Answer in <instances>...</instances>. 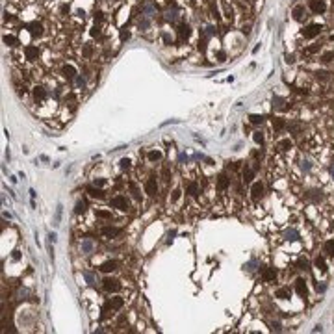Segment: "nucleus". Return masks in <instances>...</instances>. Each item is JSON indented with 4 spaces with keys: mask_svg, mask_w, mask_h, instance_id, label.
Returning <instances> with one entry per match:
<instances>
[{
    "mask_svg": "<svg viewBox=\"0 0 334 334\" xmlns=\"http://www.w3.org/2000/svg\"><path fill=\"white\" fill-rule=\"evenodd\" d=\"M84 210H85V204H84V202H78V204H76V214H82Z\"/></svg>",
    "mask_w": 334,
    "mask_h": 334,
    "instance_id": "38",
    "label": "nucleus"
},
{
    "mask_svg": "<svg viewBox=\"0 0 334 334\" xmlns=\"http://www.w3.org/2000/svg\"><path fill=\"white\" fill-rule=\"evenodd\" d=\"M315 267H317V269H321V271H325V269H327V267H325V260L317 256V258H315Z\"/></svg>",
    "mask_w": 334,
    "mask_h": 334,
    "instance_id": "29",
    "label": "nucleus"
},
{
    "mask_svg": "<svg viewBox=\"0 0 334 334\" xmlns=\"http://www.w3.org/2000/svg\"><path fill=\"white\" fill-rule=\"evenodd\" d=\"M34 98H36V100H43V98H47V91H45L41 85H39V87L36 85V87H34Z\"/></svg>",
    "mask_w": 334,
    "mask_h": 334,
    "instance_id": "12",
    "label": "nucleus"
},
{
    "mask_svg": "<svg viewBox=\"0 0 334 334\" xmlns=\"http://www.w3.org/2000/svg\"><path fill=\"white\" fill-rule=\"evenodd\" d=\"M286 61H288V63H293L295 58H293V56H288V59H286Z\"/></svg>",
    "mask_w": 334,
    "mask_h": 334,
    "instance_id": "44",
    "label": "nucleus"
},
{
    "mask_svg": "<svg viewBox=\"0 0 334 334\" xmlns=\"http://www.w3.org/2000/svg\"><path fill=\"white\" fill-rule=\"evenodd\" d=\"M37 54H39L37 47H26V58L28 59H36L37 58Z\"/></svg>",
    "mask_w": 334,
    "mask_h": 334,
    "instance_id": "13",
    "label": "nucleus"
},
{
    "mask_svg": "<svg viewBox=\"0 0 334 334\" xmlns=\"http://www.w3.org/2000/svg\"><path fill=\"white\" fill-rule=\"evenodd\" d=\"M253 177H255V171L249 169V167H245V169H243V180H245V182H251Z\"/></svg>",
    "mask_w": 334,
    "mask_h": 334,
    "instance_id": "19",
    "label": "nucleus"
},
{
    "mask_svg": "<svg viewBox=\"0 0 334 334\" xmlns=\"http://www.w3.org/2000/svg\"><path fill=\"white\" fill-rule=\"evenodd\" d=\"M297 266H299V269H304V271L308 269V262H306V260H303V258L297 262Z\"/></svg>",
    "mask_w": 334,
    "mask_h": 334,
    "instance_id": "34",
    "label": "nucleus"
},
{
    "mask_svg": "<svg viewBox=\"0 0 334 334\" xmlns=\"http://www.w3.org/2000/svg\"><path fill=\"white\" fill-rule=\"evenodd\" d=\"M87 193L93 197V199H102V197H104V191H102V189H95V188H89Z\"/></svg>",
    "mask_w": 334,
    "mask_h": 334,
    "instance_id": "17",
    "label": "nucleus"
},
{
    "mask_svg": "<svg viewBox=\"0 0 334 334\" xmlns=\"http://www.w3.org/2000/svg\"><path fill=\"white\" fill-rule=\"evenodd\" d=\"M308 6H310V9H312L314 13H323V11L327 9V4H325L323 0H310Z\"/></svg>",
    "mask_w": 334,
    "mask_h": 334,
    "instance_id": "5",
    "label": "nucleus"
},
{
    "mask_svg": "<svg viewBox=\"0 0 334 334\" xmlns=\"http://www.w3.org/2000/svg\"><path fill=\"white\" fill-rule=\"evenodd\" d=\"M149 160H151V162L162 160V152H160V151H151V152H149Z\"/></svg>",
    "mask_w": 334,
    "mask_h": 334,
    "instance_id": "27",
    "label": "nucleus"
},
{
    "mask_svg": "<svg viewBox=\"0 0 334 334\" xmlns=\"http://www.w3.org/2000/svg\"><path fill=\"white\" fill-rule=\"evenodd\" d=\"M262 277H264V280H266V282H271V280L277 277V271H275V269H271V267H266V269L262 271Z\"/></svg>",
    "mask_w": 334,
    "mask_h": 334,
    "instance_id": "10",
    "label": "nucleus"
},
{
    "mask_svg": "<svg viewBox=\"0 0 334 334\" xmlns=\"http://www.w3.org/2000/svg\"><path fill=\"white\" fill-rule=\"evenodd\" d=\"M295 290H297L299 295L306 297V282H304L303 278H297V280H295Z\"/></svg>",
    "mask_w": 334,
    "mask_h": 334,
    "instance_id": "8",
    "label": "nucleus"
},
{
    "mask_svg": "<svg viewBox=\"0 0 334 334\" xmlns=\"http://www.w3.org/2000/svg\"><path fill=\"white\" fill-rule=\"evenodd\" d=\"M28 28H30V32H32L34 36H41V34H43V26H41L39 22H32Z\"/></svg>",
    "mask_w": 334,
    "mask_h": 334,
    "instance_id": "14",
    "label": "nucleus"
},
{
    "mask_svg": "<svg viewBox=\"0 0 334 334\" xmlns=\"http://www.w3.org/2000/svg\"><path fill=\"white\" fill-rule=\"evenodd\" d=\"M303 13H304V8L303 6H297V8H293V19H303Z\"/></svg>",
    "mask_w": 334,
    "mask_h": 334,
    "instance_id": "24",
    "label": "nucleus"
},
{
    "mask_svg": "<svg viewBox=\"0 0 334 334\" xmlns=\"http://www.w3.org/2000/svg\"><path fill=\"white\" fill-rule=\"evenodd\" d=\"M121 167H123V169H128V167H130V160H128V158H123V160H121Z\"/></svg>",
    "mask_w": 334,
    "mask_h": 334,
    "instance_id": "36",
    "label": "nucleus"
},
{
    "mask_svg": "<svg viewBox=\"0 0 334 334\" xmlns=\"http://www.w3.org/2000/svg\"><path fill=\"white\" fill-rule=\"evenodd\" d=\"M145 191H147L151 197H154L158 193V184H156V178L154 177H151L147 182H145Z\"/></svg>",
    "mask_w": 334,
    "mask_h": 334,
    "instance_id": "3",
    "label": "nucleus"
},
{
    "mask_svg": "<svg viewBox=\"0 0 334 334\" xmlns=\"http://www.w3.org/2000/svg\"><path fill=\"white\" fill-rule=\"evenodd\" d=\"M286 126V121L284 119H273V128L275 130H282Z\"/></svg>",
    "mask_w": 334,
    "mask_h": 334,
    "instance_id": "23",
    "label": "nucleus"
},
{
    "mask_svg": "<svg viewBox=\"0 0 334 334\" xmlns=\"http://www.w3.org/2000/svg\"><path fill=\"white\" fill-rule=\"evenodd\" d=\"M112 206H113V208H119V210H126V208H128V200H126V197L117 195V197L112 199Z\"/></svg>",
    "mask_w": 334,
    "mask_h": 334,
    "instance_id": "4",
    "label": "nucleus"
},
{
    "mask_svg": "<svg viewBox=\"0 0 334 334\" xmlns=\"http://www.w3.org/2000/svg\"><path fill=\"white\" fill-rule=\"evenodd\" d=\"M4 43L9 45V47H17V45H19V41L15 39L13 36H4Z\"/></svg>",
    "mask_w": 334,
    "mask_h": 334,
    "instance_id": "25",
    "label": "nucleus"
},
{
    "mask_svg": "<svg viewBox=\"0 0 334 334\" xmlns=\"http://www.w3.org/2000/svg\"><path fill=\"white\" fill-rule=\"evenodd\" d=\"M255 141H256V143H260V145L264 143V136H262V132H255Z\"/></svg>",
    "mask_w": 334,
    "mask_h": 334,
    "instance_id": "35",
    "label": "nucleus"
},
{
    "mask_svg": "<svg viewBox=\"0 0 334 334\" xmlns=\"http://www.w3.org/2000/svg\"><path fill=\"white\" fill-rule=\"evenodd\" d=\"M251 123H253V124H260V123H262V121H264V117H262V115H251Z\"/></svg>",
    "mask_w": 334,
    "mask_h": 334,
    "instance_id": "32",
    "label": "nucleus"
},
{
    "mask_svg": "<svg viewBox=\"0 0 334 334\" xmlns=\"http://www.w3.org/2000/svg\"><path fill=\"white\" fill-rule=\"evenodd\" d=\"M123 304H124V301H123L121 297H115V299H112V301L104 306V310H108V308H121Z\"/></svg>",
    "mask_w": 334,
    "mask_h": 334,
    "instance_id": "11",
    "label": "nucleus"
},
{
    "mask_svg": "<svg viewBox=\"0 0 334 334\" xmlns=\"http://www.w3.org/2000/svg\"><path fill=\"white\" fill-rule=\"evenodd\" d=\"M188 193L191 197L199 195V186H197V182H189V184H188Z\"/></svg>",
    "mask_w": 334,
    "mask_h": 334,
    "instance_id": "16",
    "label": "nucleus"
},
{
    "mask_svg": "<svg viewBox=\"0 0 334 334\" xmlns=\"http://www.w3.org/2000/svg\"><path fill=\"white\" fill-rule=\"evenodd\" d=\"M217 58H219L221 61H223V59H225V52H219V54H217Z\"/></svg>",
    "mask_w": 334,
    "mask_h": 334,
    "instance_id": "42",
    "label": "nucleus"
},
{
    "mask_svg": "<svg viewBox=\"0 0 334 334\" xmlns=\"http://www.w3.org/2000/svg\"><path fill=\"white\" fill-rule=\"evenodd\" d=\"M130 191H132V195H134V199H141V195H139V189L136 188V184H130Z\"/></svg>",
    "mask_w": 334,
    "mask_h": 334,
    "instance_id": "30",
    "label": "nucleus"
},
{
    "mask_svg": "<svg viewBox=\"0 0 334 334\" xmlns=\"http://www.w3.org/2000/svg\"><path fill=\"white\" fill-rule=\"evenodd\" d=\"M102 286H104L106 292H119V290H121V284H119V280H115V278H104V280H102Z\"/></svg>",
    "mask_w": 334,
    "mask_h": 334,
    "instance_id": "2",
    "label": "nucleus"
},
{
    "mask_svg": "<svg viewBox=\"0 0 334 334\" xmlns=\"http://www.w3.org/2000/svg\"><path fill=\"white\" fill-rule=\"evenodd\" d=\"M273 331H280V325H278V323H273Z\"/></svg>",
    "mask_w": 334,
    "mask_h": 334,
    "instance_id": "43",
    "label": "nucleus"
},
{
    "mask_svg": "<svg viewBox=\"0 0 334 334\" xmlns=\"http://www.w3.org/2000/svg\"><path fill=\"white\" fill-rule=\"evenodd\" d=\"M189 34H191V28H189L188 24H182V26H180V37H182V39H184V37L188 39Z\"/></svg>",
    "mask_w": 334,
    "mask_h": 334,
    "instance_id": "18",
    "label": "nucleus"
},
{
    "mask_svg": "<svg viewBox=\"0 0 334 334\" xmlns=\"http://www.w3.org/2000/svg\"><path fill=\"white\" fill-rule=\"evenodd\" d=\"M123 232V228H117V227H104L102 228V234L108 238H113V236H119Z\"/></svg>",
    "mask_w": 334,
    "mask_h": 334,
    "instance_id": "7",
    "label": "nucleus"
},
{
    "mask_svg": "<svg viewBox=\"0 0 334 334\" xmlns=\"http://www.w3.org/2000/svg\"><path fill=\"white\" fill-rule=\"evenodd\" d=\"M284 236H286V239H295V236H297V234H295L293 230H286V234H284Z\"/></svg>",
    "mask_w": 334,
    "mask_h": 334,
    "instance_id": "37",
    "label": "nucleus"
},
{
    "mask_svg": "<svg viewBox=\"0 0 334 334\" xmlns=\"http://www.w3.org/2000/svg\"><path fill=\"white\" fill-rule=\"evenodd\" d=\"M278 149H280V151H290V149H292V141H290V139H282V141L278 143Z\"/></svg>",
    "mask_w": 334,
    "mask_h": 334,
    "instance_id": "22",
    "label": "nucleus"
},
{
    "mask_svg": "<svg viewBox=\"0 0 334 334\" xmlns=\"http://www.w3.org/2000/svg\"><path fill=\"white\" fill-rule=\"evenodd\" d=\"M63 73H65V76H67V78H73V76L76 74L74 67H71V65H65V67H63Z\"/></svg>",
    "mask_w": 334,
    "mask_h": 334,
    "instance_id": "21",
    "label": "nucleus"
},
{
    "mask_svg": "<svg viewBox=\"0 0 334 334\" xmlns=\"http://www.w3.org/2000/svg\"><path fill=\"white\" fill-rule=\"evenodd\" d=\"M317 78H321V80H327V73H323V71H319V73H317Z\"/></svg>",
    "mask_w": 334,
    "mask_h": 334,
    "instance_id": "40",
    "label": "nucleus"
},
{
    "mask_svg": "<svg viewBox=\"0 0 334 334\" xmlns=\"http://www.w3.org/2000/svg\"><path fill=\"white\" fill-rule=\"evenodd\" d=\"M262 195H264V184L262 182H255L253 188H251V197L255 200H258V199H262Z\"/></svg>",
    "mask_w": 334,
    "mask_h": 334,
    "instance_id": "6",
    "label": "nucleus"
},
{
    "mask_svg": "<svg viewBox=\"0 0 334 334\" xmlns=\"http://www.w3.org/2000/svg\"><path fill=\"white\" fill-rule=\"evenodd\" d=\"M321 59H323V61H332L334 59V52H325V54L321 56Z\"/></svg>",
    "mask_w": 334,
    "mask_h": 334,
    "instance_id": "33",
    "label": "nucleus"
},
{
    "mask_svg": "<svg viewBox=\"0 0 334 334\" xmlns=\"http://www.w3.org/2000/svg\"><path fill=\"white\" fill-rule=\"evenodd\" d=\"M95 184H97V186H104V180H102V178H98V180H95Z\"/></svg>",
    "mask_w": 334,
    "mask_h": 334,
    "instance_id": "41",
    "label": "nucleus"
},
{
    "mask_svg": "<svg viewBox=\"0 0 334 334\" xmlns=\"http://www.w3.org/2000/svg\"><path fill=\"white\" fill-rule=\"evenodd\" d=\"M325 253H327V256H334V241L332 239L325 243Z\"/></svg>",
    "mask_w": 334,
    "mask_h": 334,
    "instance_id": "20",
    "label": "nucleus"
},
{
    "mask_svg": "<svg viewBox=\"0 0 334 334\" xmlns=\"http://www.w3.org/2000/svg\"><path fill=\"white\" fill-rule=\"evenodd\" d=\"M277 297H278V299H288V297H290V290H288V288L277 290Z\"/></svg>",
    "mask_w": 334,
    "mask_h": 334,
    "instance_id": "26",
    "label": "nucleus"
},
{
    "mask_svg": "<svg viewBox=\"0 0 334 334\" xmlns=\"http://www.w3.org/2000/svg\"><path fill=\"white\" fill-rule=\"evenodd\" d=\"M319 50V45H314V47H308V48H304L303 50V54H306V56H310V54H315Z\"/></svg>",
    "mask_w": 334,
    "mask_h": 334,
    "instance_id": "28",
    "label": "nucleus"
},
{
    "mask_svg": "<svg viewBox=\"0 0 334 334\" xmlns=\"http://www.w3.org/2000/svg\"><path fill=\"white\" fill-rule=\"evenodd\" d=\"M178 199H180V189H175L171 195V200H178Z\"/></svg>",
    "mask_w": 334,
    "mask_h": 334,
    "instance_id": "39",
    "label": "nucleus"
},
{
    "mask_svg": "<svg viewBox=\"0 0 334 334\" xmlns=\"http://www.w3.org/2000/svg\"><path fill=\"white\" fill-rule=\"evenodd\" d=\"M117 267V262L115 260H110V262H104L102 266H100V271L102 273H110V271H113Z\"/></svg>",
    "mask_w": 334,
    "mask_h": 334,
    "instance_id": "9",
    "label": "nucleus"
},
{
    "mask_svg": "<svg viewBox=\"0 0 334 334\" xmlns=\"http://www.w3.org/2000/svg\"><path fill=\"white\" fill-rule=\"evenodd\" d=\"M217 188L219 189H227L228 188V178L225 177V175H221V177L217 178Z\"/></svg>",
    "mask_w": 334,
    "mask_h": 334,
    "instance_id": "15",
    "label": "nucleus"
},
{
    "mask_svg": "<svg viewBox=\"0 0 334 334\" xmlns=\"http://www.w3.org/2000/svg\"><path fill=\"white\" fill-rule=\"evenodd\" d=\"M97 217H102V219H110V217H112V214H110V212H106V210H98V212H97Z\"/></svg>",
    "mask_w": 334,
    "mask_h": 334,
    "instance_id": "31",
    "label": "nucleus"
},
{
    "mask_svg": "<svg viewBox=\"0 0 334 334\" xmlns=\"http://www.w3.org/2000/svg\"><path fill=\"white\" fill-rule=\"evenodd\" d=\"M319 32H321V24H308V26L303 30V36H304L306 39H312L315 36H319Z\"/></svg>",
    "mask_w": 334,
    "mask_h": 334,
    "instance_id": "1",
    "label": "nucleus"
}]
</instances>
